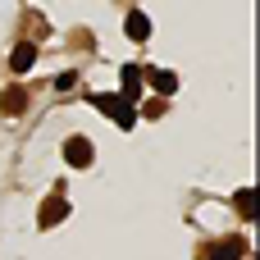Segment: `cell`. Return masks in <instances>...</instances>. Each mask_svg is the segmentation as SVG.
Segmentation results:
<instances>
[{"mask_svg": "<svg viewBox=\"0 0 260 260\" xmlns=\"http://www.w3.org/2000/svg\"><path fill=\"white\" fill-rule=\"evenodd\" d=\"M123 32H128V41H146V37H151V18H146L142 9H133L128 23H123Z\"/></svg>", "mask_w": 260, "mask_h": 260, "instance_id": "cell-6", "label": "cell"}, {"mask_svg": "<svg viewBox=\"0 0 260 260\" xmlns=\"http://www.w3.org/2000/svg\"><path fill=\"white\" fill-rule=\"evenodd\" d=\"M233 206H238L242 219H256V197H251V187H242V192L233 197Z\"/></svg>", "mask_w": 260, "mask_h": 260, "instance_id": "cell-10", "label": "cell"}, {"mask_svg": "<svg viewBox=\"0 0 260 260\" xmlns=\"http://www.w3.org/2000/svg\"><path fill=\"white\" fill-rule=\"evenodd\" d=\"M64 219H69V201H64L59 192H55L50 201H41V210H37V224H41V229H55V224H64Z\"/></svg>", "mask_w": 260, "mask_h": 260, "instance_id": "cell-2", "label": "cell"}, {"mask_svg": "<svg viewBox=\"0 0 260 260\" xmlns=\"http://www.w3.org/2000/svg\"><path fill=\"white\" fill-rule=\"evenodd\" d=\"M32 64H37V46H32V41H18L14 55H9V69H14V73H27Z\"/></svg>", "mask_w": 260, "mask_h": 260, "instance_id": "cell-5", "label": "cell"}, {"mask_svg": "<svg viewBox=\"0 0 260 260\" xmlns=\"http://www.w3.org/2000/svg\"><path fill=\"white\" fill-rule=\"evenodd\" d=\"M64 160H69L73 169H87V165L96 160V151H91L87 137H69V142H64Z\"/></svg>", "mask_w": 260, "mask_h": 260, "instance_id": "cell-3", "label": "cell"}, {"mask_svg": "<svg viewBox=\"0 0 260 260\" xmlns=\"http://www.w3.org/2000/svg\"><path fill=\"white\" fill-rule=\"evenodd\" d=\"M23 110H27V91H23V87H5V96H0V114L18 119Z\"/></svg>", "mask_w": 260, "mask_h": 260, "instance_id": "cell-4", "label": "cell"}, {"mask_svg": "<svg viewBox=\"0 0 260 260\" xmlns=\"http://www.w3.org/2000/svg\"><path fill=\"white\" fill-rule=\"evenodd\" d=\"M142 114H146V119H160V114H165V101H160V96H151V101L142 105Z\"/></svg>", "mask_w": 260, "mask_h": 260, "instance_id": "cell-11", "label": "cell"}, {"mask_svg": "<svg viewBox=\"0 0 260 260\" xmlns=\"http://www.w3.org/2000/svg\"><path fill=\"white\" fill-rule=\"evenodd\" d=\"M91 105H96L105 119H114L119 128H133V119H137V114H133V101H123V96H114V91H96Z\"/></svg>", "mask_w": 260, "mask_h": 260, "instance_id": "cell-1", "label": "cell"}, {"mask_svg": "<svg viewBox=\"0 0 260 260\" xmlns=\"http://www.w3.org/2000/svg\"><path fill=\"white\" fill-rule=\"evenodd\" d=\"M119 73H123V91L137 96V87H142V69H137V64H123ZM128 96H123V101H128Z\"/></svg>", "mask_w": 260, "mask_h": 260, "instance_id": "cell-9", "label": "cell"}, {"mask_svg": "<svg viewBox=\"0 0 260 260\" xmlns=\"http://www.w3.org/2000/svg\"><path fill=\"white\" fill-rule=\"evenodd\" d=\"M151 87H155V91H160V101H165V96H174V91H178V78H174L169 69H151Z\"/></svg>", "mask_w": 260, "mask_h": 260, "instance_id": "cell-8", "label": "cell"}, {"mask_svg": "<svg viewBox=\"0 0 260 260\" xmlns=\"http://www.w3.org/2000/svg\"><path fill=\"white\" fill-rule=\"evenodd\" d=\"M242 256H247V242L242 238H229V242H219L210 251V260H242Z\"/></svg>", "mask_w": 260, "mask_h": 260, "instance_id": "cell-7", "label": "cell"}]
</instances>
